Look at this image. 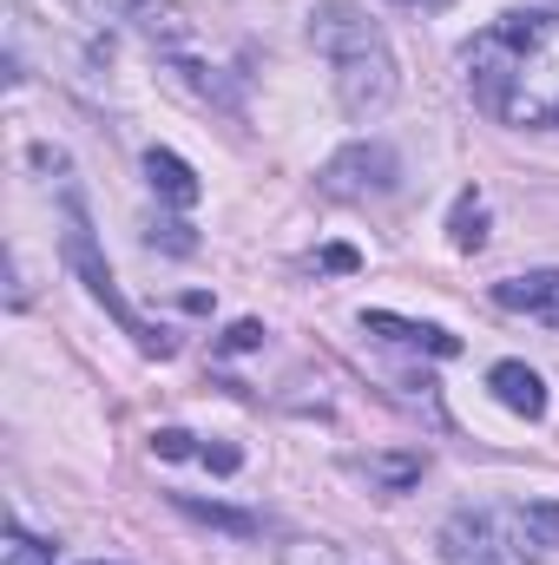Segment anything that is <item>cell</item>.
<instances>
[{
    "mask_svg": "<svg viewBox=\"0 0 559 565\" xmlns=\"http://www.w3.org/2000/svg\"><path fill=\"white\" fill-rule=\"evenodd\" d=\"M93 565H113V559H93Z\"/></svg>",
    "mask_w": 559,
    "mask_h": 565,
    "instance_id": "cell-20",
    "label": "cell"
},
{
    "mask_svg": "<svg viewBox=\"0 0 559 565\" xmlns=\"http://www.w3.org/2000/svg\"><path fill=\"white\" fill-rule=\"evenodd\" d=\"M151 454H158V460H184V454H198V434H184V427H158V434H151Z\"/></svg>",
    "mask_w": 559,
    "mask_h": 565,
    "instance_id": "cell-16",
    "label": "cell"
},
{
    "mask_svg": "<svg viewBox=\"0 0 559 565\" xmlns=\"http://www.w3.org/2000/svg\"><path fill=\"white\" fill-rule=\"evenodd\" d=\"M494 302L514 309V316H534L559 329V270H527V277H500L494 282Z\"/></svg>",
    "mask_w": 559,
    "mask_h": 565,
    "instance_id": "cell-8",
    "label": "cell"
},
{
    "mask_svg": "<svg viewBox=\"0 0 559 565\" xmlns=\"http://www.w3.org/2000/svg\"><path fill=\"white\" fill-rule=\"evenodd\" d=\"M264 342V322H238L231 335H224V349H257Z\"/></svg>",
    "mask_w": 559,
    "mask_h": 565,
    "instance_id": "cell-18",
    "label": "cell"
},
{
    "mask_svg": "<svg viewBox=\"0 0 559 565\" xmlns=\"http://www.w3.org/2000/svg\"><path fill=\"white\" fill-rule=\"evenodd\" d=\"M402 7H447V0H402Z\"/></svg>",
    "mask_w": 559,
    "mask_h": 565,
    "instance_id": "cell-19",
    "label": "cell"
},
{
    "mask_svg": "<svg viewBox=\"0 0 559 565\" xmlns=\"http://www.w3.org/2000/svg\"><path fill=\"white\" fill-rule=\"evenodd\" d=\"M395 178H402L395 145L356 139V145H342V151L316 171V191H323V198H336V204H369V198H389V191H395Z\"/></svg>",
    "mask_w": 559,
    "mask_h": 565,
    "instance_id": "cell-4",
    "label": "cell"
},
{
    "mask_svg": "<svg viewBox=\"0 0 559 565\" xmlns=\"http://www.w3.org/2000/svg\"><path fill=\"white\" fill-rule=\"evenodd\" d=\"M461 73L487 119L559 132V13H500L461 46Z\"/></svg>",
    "mask_w": 559,
    "mask_h": 565,
    "instance_id": "cell-1",
    "label": "cell"
},
{
    "mask_svg": "<svg viewBox=\"0 0 559 565\" xmlns=\"http://www.w3.org/2000/svg\"><path fill=\"white\" fill-rule=\"evenodd\" d=\"M60 257H66V270L86 282V296L139 342V355H171V335L158 329V322H145L139 309L119 296V282H113V264L99 257V244H93V217H86V198H80V184H60Z\"/></svg>",
    "mask_w": 559,
    "mask_h": 565,
    "instance_id": "cell-3",
    "label": "cell"
},
{
    "mask_svg": "<svg viewBox=\"0 0 559 565\" xmlns=\"http://www.w3.org/2000/svg\"><path fill=\"white\" fill-rule=\"evenodd\" d=\"M309 46L329 60V79H336V99L356 126H376L395 93H402V73H395V46L382 33V20H369L356 0H316L309 7Z\"/></svg>",
    "mask_w": 559,
    "mask_h": 565,
    "instance_id": "cell-2",
    "label": "cell"
},
{
    "mask_svg": "<svg viewBox=\"0 0 559 565\" xmlns=\"http://www.w3.org/2000/svg\"><path fill=\"white\" fill-rule=\"evenodd\" d=\"M421 467H428L421 454H395V460H362V473H369V480H376L382 493H409V487L421 480Z\"/></svg>",
    "mask_w": 559,
    "mask_h": 565,
    "instance_id": "cell-14",
    "label": "cell"
},
{
    "mask_svg": "<svg viewBox=\"0 0 559 565\" xmlns=\"http://www.w3.org/2000/svg\"><path fill=\"white\" fill-rule=\"evenodd\" d=\"M362 335H382L395 349H421V355H461V335H447L441 322H415L395 309H362Z\"/></svg>",
    "mask_w": 559,
    "mask_h": 565,
    "instance_id": "cell-7",
    "label": "cell"
},
{
    "mask_svg": "<svg viewBox=\"0 0 559 565\" xmlns=\"http://www.w3.org/2000/svg\"><path fill=\"white\" fill-rule=\"evenodd\" d=\"M0 565H53V546H40L27 533H7V559Z\"/></svg>",
    "mask_w": 559,
    "mask_h": 565,
    "instance_id": "cell-17",
    "label": "cell"
},
{
    "mask_svg": "<svg viewBox=\"0 0 559 565\" xmlns=\"http://www.w3.org/2000/svg\"><path fill=\"white\" fill-rule=\"evenodd\" d=\"M434 546H441V565H527L514 513H474L467 507L434 533Z\"/></svg>",
    "mask_w": 559,
    "mask_h": 565,
    "instance_id": "cell-5",
    "label": "cell"
},
{
    "mask_svg": "<svg viewBox=\"0 0 559 565\" xmlns=\"http://www.w3.org/2000/svg\"><path fill=\"white\" fill-rule=\"evenodd\" d=\"M447 237H454V250H481V244H487V204H481L474 191H461V204H454V217H447Z\"/></svg>",
    "mask_w": 559,
    "mask_h": 565,
    "instance_id": "cell-13",
    "label": "cell"
},
{
    "mask_svg": "<svg viewBox=\"0 0 559 565\" xmlns=\"http://www.w3.org/2000/svg\"><path fill=\"white\" fill-rule=\"evenodd\" d=\"M145 178H151V191H158L165 204H178V211H191V204H198V171H191L178 151L151 145V151H145Z\"/></svg>",
    "mask_w": 559,
    "mask_h": 565,
    "instance_id": "cell-10",
    "label": "cell"
},
{
    "mask_svg": "<svg viewBox=\"0 0 559 565\" xmlns=\"http://www.w3.org/2000/svg\"><path fill=\"white\" fill-rule=\"evenodd\" d=\"M487 388H494V402L514 408L520 422H540V415H547V382H540L527 362H494V369H487Z\"/></svg>",
    "mask_w": 559,
    "mask_h": 565,
    "instance_id": "cell-9",
    "label": "cell"
},
{
    "mask_svg": "<svg viewBox=\"0 0 559 565\" xmlns=\"http://www.w3.org/2000/svg\"><path fill=\"white\" fill-rule=\"evenodd\" d=\"M514 526H520V540H527V546L559 553V507H547V500H527V507H514Z\"/></svg>",
    "mask_w": 559,
    "mask_h": 565,
    "instance_id": "cell-12",
    "label": "cell"
},
{
    "mask_svg": "<svg viewBox=\"0 0 559 565\" xmlns=\"http://www.w3.org/2000/svg\"><path fill=\"white\" fill-rule=\"evenodd\" d=\"M80 20L93 26H133L139 40H151L158 53H178L191 40V13L178 0H73Z\"/></svg>",
    "mask_w": 559,
    "mask_h": 565,
    "instance_id": "cell-6",
    "label": "cell"
},
{
    "mask_svg": "<svg viewBox=\"0 0 559 565\" xmlns=\"http://www.w3.org/2000/svg\"><path fill=\"white\" fill-rule=\"evenodd\" d=\"M178 507H184L191 520H204V526H224V533H238V540H257V533H264V520H251V513H231V507H218V500H198V493H178Z\"/></svg>",
    "mask_w": 559,
    "mask_h": 565,
    "instance_id": "cell-11",
    "label": "cell"
},
{
    "mask_svg": "<svg viewBox=\"0 0 559 565\" xmlns=\"http://www.w3.org/2000/svg\"><path fill=\"white\" fill-rule=\"evenodd\" d=\"M283 565H349V559L323 540H296V546H283Z\"/></svg>",
    "mask_w": 559,
    "mask_h": 565,
    "instance_id": "cell-15",
    "label": "cell"
}]
</instances>
